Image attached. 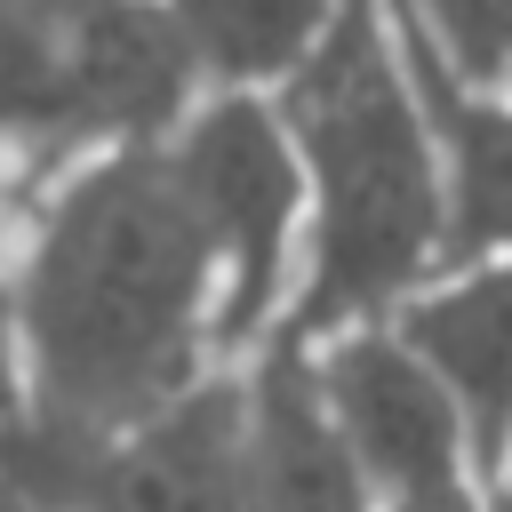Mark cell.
I'll return each mask as SVG.
<instances>
[{"label":"cell","mask_w":512,"mask_h":512,"mask_svg":"<svg viewBox=\"0 0 512 512\" xmlns=\"http://www.w3.org/2000/svg\"><path fill=\"white\" fill-rule=\"evenodd\" d=\"M488 488H504V496H512V448H504V464H496V480H488Z\"/></svg>","instance_id":"cell-15"},{"label":"cell","mask_w":512,"mask_h":512,"mask_svg":"<svg viewBox=\"0 0 512 512\" xmlns=\"http://www.w3.org/2000/svg\"><path fill=\"white\" fill-rule=\"evenodd\" d=\"M24 184H32V160L0 136V248H8V224H16V208H24Z\"/></svg>","instance_id":"cell-14"},{"label":"cell","mask_w":512,"mask_h":512,"mask_svg":"<svg viewBox=\"0 0 512 512\" xmlns=\"http://www.w3.org/2000/svg\"><path fill=\"white\" fill-rule=\"evenodd\" d=\"M160 152L208 232L224 296V360L248 368L280 344L304 272V160L272 88H200L160 128Z\"/></svg>","instance_id":"cell-3"},{"label":"cell","mask_w":512,"mask_h":512,"mask_svg":"<svg viewBox=\"0 0 512 512\" xmlns=\"http://www.w3.org/2000/svg\"><path fill=\"white\" fill-rule=\"evenodd\" d=\"M344 0H160L192 88H280Z\"/></svg>","instance_id":"cell-10"},{"label":"cell","mask_w":512,"mask_h":512,"mask_svg":"<svg viewBox=\"0 0 512 512\" xmlns=\"http://www.w3.org/2000/svg\"><path fill=\"white\" fill-rule=\"evenodd\" d=\"M392 328L448 384V400L472 432V464H480V480H496V464L512 448V256L440 264L392 312Z\"/></svg>","instance_id":"cell-7"},{"label":"cell","mask_w":512,"mask_h":512,"mask_svg":"<svg viewBox=\"0 0 512 512\" xmlns=\"http://www.w3.org/2000/svg\"><path fill=\"white\" fill-rule=\"evenodd\" d=\"M304 160V272L280 344L392 320L448 256V184L392 0H344L320 48L272 88Z\"/></svg>","instance_id":"cell-2"},{"label":"cell","mask_w":512,"mask_h":512,"mask_svg":"<svg viewBox=\"0 0 512 512\" xmlns=\"http://www.w3.org/2000/svg\"><path fill=\"white\" fill-rule=\"evenodd\" d=\"M488 512H512V496H504V488H488Z\"/></svg>","instance_id":"cell-16"},{"label":"cell","mask_w":512,"mask_h":512,"mask_svg":"<svg viewBox=\"0 0 512 512\" xmlns=\"http://www.w3.org/2000/svg\"><path fill=\"white\" fill-rule=\"evenodd\" d=\"M240 432L248 368H224L136 432L104 440L72 480V512H240Z\"/></svg>","instance_id":"cell-6"},{"label":"cell","mask_w":512,"mask_h":512,"mask_svg":"<svg viewBox=\"0 0 512 512\" xmlns=\"http://www.w3.org/2000/svg\"><path fill=\"white\" fill-rule=\"evenodd\" d=\"M464 80H512V0H392Z\"/></svg>","instance_id":"cell-11"},{"label":"cell","mask_w":512,"mask_h":512,"mask_svg":"<svg viewBox=\"0 0 512 512\" xmlns=\"http://www.w3.org/2000/svg\"><path fill=\"white\" fill-rule=\"evenodd\" d=\"M72 480L80 464L48 456L32 432L0 440V512H72Z\"/></svg>","instance_id":"cell-12"},{"label":"cell","mask_w":512,"mask_h":512,"mask_svg":"<svg viewBox=\"0 0 512 512\" xmlns=\"http://www.w3.org/2000/svg\"><path fill=\"white\" fill-rule=\"evenodd\" d=\"M288 352H304L312 392H320V408H328L336 440L352 448V464H360V480H368L376 504L480 480L472 432H464L448 384L424 368V352L392 320H360V328H336V336L288 344Z\"/></svg>","instance_id":"cell-5"},{"label":"cell","mask_w":512,"mask_h":512,"mask_svg":"<svg viewBox=\"0 0 512 512\" xmlns=\"http://www.w3.org/2000/svg\"><path fill=\"white\" fill-rule=\"evenodd\" d=\"M184 96L200 88L160 0H0V136L32 176L80 144L168 128Z\"/></svg>","instance_id":"cell-4"},{"label":"cell","mask_w":512,"mask_h":512,"mask_svg":"<svg viewBox=\"0 0 512 512\" xmlns=\"http://www.w3.org/2000/svg\"><path fill=\"white\" fill-rule=\"evenodd\" d=\"M240 512H376L352 448L336 440L304 352L272 344L248 360V432H240Z\"/></svg>","instance_id":"cell-9"},{"label":"cell","mask_w":512,"mask_h":512,"mask_svg":"<svg viewBox=\"0 0 512 512\" xmlns=\"http://www.w3.org/2000/svg\"><path fill=\"white\" fill-rule=\"evenodd\" d=\"M24 432L88 464L192 384L224 376V296L208 232L160 152V128L48 160L0 248Z\"/></svg>","instance_id":"cell-1"},{"label":"cell","mask_w":512,"mask_h":512,"mask_svg":"<svg viewBox=\"0 0 512 512\" xmlns=\"http://www.w3.org/2000/svg\"><path fill=\"white\" fill-rule=\"evenodd\" d=\"M392 24H400V8H392ZM400 48H408V72H416L432 136H440V184H448V256L440 264L512 256V80H464L408 24H400Z\"/></svg>","instance_id":"cell-8"},{"label":"cell","mask_w":512,"mask_h":512,"mask_svg":"<svg viewBox=\"0 0 512 512\" xmlns=\"http://www.w3.org/2000/svg\"><path fill=\"white\" fill-rule=\"evenodd\" d=\"M376 512H488V488L480 480H456V488H424V496H392Z\"/></svg>","instance_id":"cell-13"}]
</instances>
